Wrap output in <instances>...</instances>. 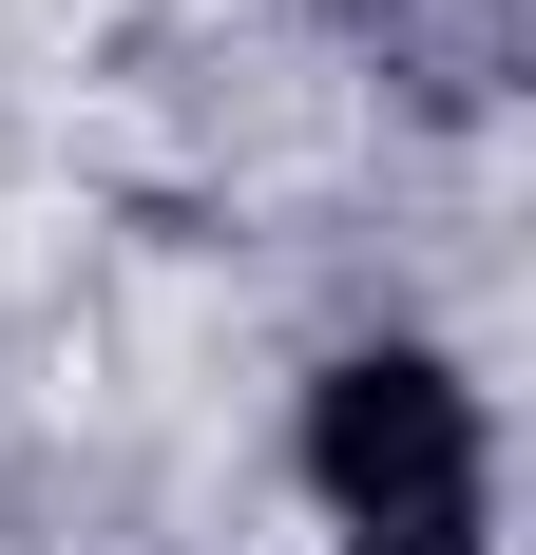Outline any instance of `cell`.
Instances as JSON below:
<instances>
[{
  "mask_svg": "<svg viewBox=\"0 0 536 555\" xmlns=\"http://www.w3.org/2000/svg\"><path fill=\"white\" fill-rule=\"evenodd\" d=\"M383 555H480V537H383Z\"/></svg>",
  "mask_w": 536,
  "mask_h": 555,
  "instance_id": "obj_2",
  "label": "cell"
},
{
  "mask_svg": "<svg viewBox=\"0 0 536 555\" xmlns=\"http://www.w3.org/2000/svg\"><path fill=\"white\" fill-rule=\"evenodd\" d=\"M307 479L345 499V537H460L480 517V402H460V364H422V345H345L307 384Z\"/></svg>",
  "mask_w": 536,
  "mask_h": 555,
  "instance_id": "obj_1",
  "label": "cell"
}]
</instances>
